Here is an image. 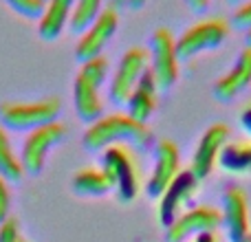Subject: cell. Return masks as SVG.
Listing matches in <instances>:
<instances>
[{
    "label": "cell",
    "mask_w": 251,
    "mask_h": 242,
    "mask_svg": "<svg viewBox=\"0 0 251 242\" xmlns=\"http://www.w3.org/2000/svg\"><path fill=\"white\" fill-rule=\"evenodd\" d=\"M152 154H154V168L148 178L146 192L150 198H159L168 190L170 183L176 178V174L181 172V154H178L176 143L170 139L156 141L152 147Z\"/></svg>",
    "instance_id": "10"
},
{
    "label": "cell",
    "mask_w": 251,
    "mask_h": 242,
    "mask_svg": "<svg viewBox=\"0 0 251 242\" xmlns=\"http://www.w3.org/2000/svg\"><path fill=\"white\" fill-rule=\"evenodd\" d=\"M245 0H227V4H231V7H238V4H243Z\"/></svg>",
    "instance_id": "30"
},
{
    "label": "cell",
    "mask_w": 251,
    "mask_h": 242,
    "mask_svg": "<svg viewBox=\"0 0 251 242\" xmlns=\"http://www.w3.org/2000/svg\"><path fill=\"white\" fill-rule=\"evenodd\" d=\"M209 2H212V0H185V4H187V7H190L194 13H203V11H207Z\"/></svg>",
    "instance_id": "27"
},
{
    "label": "cell",
    "mask_w": 251,
    "mask_h": 242,
    "mask_svg": "<svg viewBox=\"0 0 251 242\" xmlns=\"http://www.w3.org/2000/svg\"><path fill=\"white\" fill-rule=\"evenodd\" d=\"M101 4H104V0H75L73 11H71V20H69V29L73 33L82 35L101 13V9H104Z\"/></svg>",
    "instance_id": "21"
},
{
    "label": "cell",
    "mask_w": 251,
    "mask_h": 242,
    "mask_svg": "<svg viewBox=\"0 0 251 242\" xmlns=\"http://www.w3.org/2000/svg\"><path fill=\"white\" fill-rule=\"evenodd\" d=\"M11 212V190H9V181L0 176V225L9 218Z\"/></svg>",
    "instance_id": "25"
},
{
    "label": "cell",
    "mask_w": 251,
    "mask_h": 242,
    "mask_svg": "<svg viewBox=\"0 0 251 242\" xmlns=\"http://www.w3.org/2000/svg\"><path fill=\"white\" fill-rule=\"evenodd\" d=\"M148 53H150V64L148 71L154 77V84L159 91H170L178 79V57H176V44H174V35L170 33L165 26L156 29L150 35L148 42Z\"/></svg>",
    "instance_id": "5"
},
{
    "label": "cell",
    "mask_w": 251,
    "mask_h": 242,
    "mask_svg": "<svg viewBox=\"0 0 251 242\" xmlns=\"http://www.w3.org/2000/svg\"><path fill=\"white\" fill-rule=\"evenodd\" d=\"M245 42H247V47H251V29L245 33Z\"/></svg>",
    "instance_id": "31"
},
{
    "label": "cell",
    "mask_w": 251,
    "mask_h": 242,
    "mask_svg": "<svg viewBox=\"0 0 251 242\" xmlns=\"http://www.w3.org/2000/svg\"><path fill=\"white\" fill-rule=\"evenodd\" d=\"M4 2H7L9 7L18 13V16L29 18V20H33V18H38L40 20L47 0H4Z\"/></svg>",
    "instance_id": "22"
},
{
    "label": "cell",
    "mask_w": 251,
    "mask_h": 242,
    "mask_svg": "<svg viewBox=\"0 0 251 242\" xmlns=\"http://www.w3.org/2000/svg\"><path fill=\"white\" fill-rule=\"evenodd\" d=\"M194 242H216V236L214 231H203V234L194 236Z\"/></svg>",
    "instance_id": "28"
},
{
    "label": "cell",
    "mask_w": 251,
    "mask_h": 242,
    "mask_svg": "<svg viewBox=\"0 0 251 242\" xmlns=\"http://www.w3.org/2000/svg\"><path fill=\"white\" fill-rule=\"evenodd\" d=\"M148 64H150L148 51H143V48H128L122 55L113 73V79L108 84V97L115 106H126L128 97L137 88L139 79L146 75Z\"/></svg>",
    "instance_id": "7"
},
{
    "label": "cell",
    "mask_w": 251,
    "mask_h": 242,
    "mask_svg": "<svg viewBox=\"0 0 251 242\" xmlns=\"http://www.w3.org/2000/svg\"><path fill=\"white\" fill-rule=\"evenodd\" d=\"M251 86V47H245L234 60L231 69L214 84L212 93L221 104L234 101L240 93H245Z\"/></svg>",
    "instance_id": "14"
},
{
    "label": "cell",
    "mask_w": 251,
    "mask_h": 242,
    "mask_svg": "<svg viewBox=\"0 0 251 242\" xmlns=\"http://www.w3.org/2000/svg\"><path fill=\"white\" fill-rule=\"evenodd\" d=\"M146 2H148V0H126V4H128L130 9H141Z\"/></svg>",
    "instance_id": "29"
},
{
    "label": "cell",
    "mask_w": 251,
    "mask_h": 242,
    "mask_svg": "<svg viewBox=\"0 0 251 242\" xmlns=\"http://www.w3.org/2000/svg\"><path fill=\"white\" fill-rule=\"evenodd\" d=\"M227 139H229V128L225 123H212L201 134L199 143L194 147V154H192V163H190V172L199 181L207 178L212 174V169L216 168L218 156H221Z\"/></svg>",
    "instance_id": "12"
},
{
    "label": "cell",
    "mask_w": 251,
    "mask_h": 242,
    "mask_svg": "<svg viewBox=\"0 0 251 242\" xmlns=\"http://www.w3.org/2000/svg\"><path fill=\"white\" fill-rule=\"evenodd\" d=\"M101 169L113 183L117 198L122 203H130L139 194V168L128 145H110L101 152Z\"/></svg>",
    "instance_id": "2"
},
{
    "label": "cell",
    "mask_w": 251,
    "mask_h": 242,
    "mask_svg": "<svg viewBox=\"0 0 251 242\" xmlns=\"http://www.w3.org/2000/svg\"><path fill=\"white\" fill-rule=\"evenodd\" d=\"M221 225L229 242H251V216L247 196L240 187H225L221 196Z\"/></svg>",
    "instance_id": "8"
},
{
    "label": "cell",
    "mask_w": 251,
    "mask_h": 242,
    "mask_svg": "<svg viewBox=\"0 0 251 242\" xmlns=\"http://www.w3.org/2000/svg\"><path fill=\"white\" fill-rule=\"evenodd\" d=\"M110 145H128L139 152H148L154 147V139L148 123H139L128 115L115 113L91 123L84 134V147L88 152H101Z\"/></svg>",
    "instance_id": "1"
},
{
    "label": "cell",
    "mask_w": 251,
    "mask_h": 242,
    "mask_svg": "<svg viewBox=\"0 0 251 242\" xmlns=\"http://www.w3.org/2000/svg\"><path fill=\"white\" fill-rule=\"evenodd\" d=\"M119 26V13L115 7H106L101 9V13L97 16V20L79 35L77 47H75V57L79 62L93 60L100 57L104 53V48L108 47V42L115 38Z\"/></svg>",
    "instance_id": "9"
},
{
    "label": "cell",
    "mask_w": 251,
    "mask_h": 242,
    "mask_svg": "<svg viewBox=\"0 0 251 242\" xmlns=\"http://www.w3.org/2000/svg\"><path fill=\"white\" fill-rule=\"evenodd\" d=\"M240 125H243V130L251 137V104L245 106L243 113H240Z\"/></svg>",
    "instance_id": "26"
},
{
    "label": "cell",
    "mask_w": 251,
    "mask_h": 242,
    "mask_svg": "<svg viewBox=\"0 0 251 242\" xmlns=\"http://www.w3.org/2000/svg\"><path fill=\"white\" fill-rule=\"evenodd\" d=\"M231 26L238 31H247L251 29V0H245L243 4H238V7L234 9V13H231Z\"/></svg>",
    "instance_id": "24"
},
{
    "label": "cell",
    "mask_w": 251,
    "mask_h": 242,
    "mask_svg": "<svg viewBox=\"0 0 251 242\" xmlns=\"http://www.w3.org/2000/svg\"><path fill=\"white\" fill-rule=\"evenodd\" d=\"M218 165L229 174H251V139L225 143L218 156Z\"/></svg>",
    "instance_id": "19"
},
{
    "label": "cell",
    "mask_w": 251,
    "mask_h": 242,
    "mask_svg": "<svg viewBox=\"0 0 251 242\" xmlns=\"http://www.w3.org/2000/svg\"><path fill=\"white\" fill-rule=\"evenodd\" d=\"M201 181L190 172V169H181L168 190L159 196V222L163 227H170L178 216L183 214V207L192 200V196L199 192Z\"/></svg>",
    "instance_id": "11"
},
{
    "label": "cell",
    "mask_w": 251,
    "mask_h": 242,
    "mask_svg": "<svg viewBox=\"0 0 251 242\" xmlns=\"http://www.w3.org/2000/svg\"><path fill=\"white\" fill-rule=\"evenodd\" d=\"M75 0H47L44 11L38 22V33L42 40H57L62 31L69 26L71 11H73Z\"/></svg>",
    "instance_id": "17"
},
{
    "label": "cell",
    "mask_w": 251,
    "mask_h": 242,
    "mask_svg": "<svg viewBox=\"0 0 251 242\" xmlns=\"http://www.w3.org/2000/svg\"><path fill=\"white\" fill-rule=\"evenodd\" d=\"M0 176H4L9 183H18L25 176L20 154H16L11 139L2 125H0Z\"/></svg>",
    "instance_id": "20"
},
{
    "label": "cell",
    "mask_w": 251,
    "mask_h": 242,
    "mask_svg": "<svg viewBox=\"0 0 251 242\" xmlns=\"http://www.w3.org/2000/svg\"><path fill=\"white\" fill-rule=\"evenodd\" d=\"M227 35H229V24L225 20H221V18L196 22V24H192L190 29H185L174 40L178 62H190L196 55L216 51L218 47H223Z\"/></svg>",
    "instance_id": "3"
},
{
    "label": "cell",
    "mask_w": 251,
    "mask_h": 242,
    "mask_svg": "<svg viewBox=\"0 0 251 242\" xmlns=\"http://www.w3.org/2000/svg\"><path fill=\"white\" fill-rule=\"evenodd\" d=\"M221 225V212L207 205H199L183 212L170 227H165V242H185L187 238L214 231Z\"/></svg>",
    "instance_id": "13"
},
{
    "label": "cell",
    "mask_w": 251,
    "mask_h": 242,
    "mask_svg": "<svg viewBox=\"0 0 251 242\" xmlns=\"http://www.w3.org/2000/svg\"><path fill=\"white\" fill-rule=\"evenodd\" d=\"M101 86L93 79L77 73L73 84V104L77 110V117L86 123H95L104 117V101H101Z\"/></svg>",
    "instance_id": "15"
},
{
    "label": "cell",
    "mask_w": 251,
    "mask_h": 242,
    "mask_svg": "<svg viewBox=\"0 0 251 242\" xmlns=\"http://www.w3.org/2000/svg\"><path fill=\"white\" fill-rule=\"evenodd\" d=\"M156 91L159 88L154 84V77L150 75V71H146V75L139 79L137 88L126 101V110H128L126 115L139 121V123H148V119L152 117V113L156 108Z\"/></svg>",
    "instance_id": "16"
},
{
    "label": "cell",
    "mask_w": 251,
    "mask_h": 242,
    "mask_svg": "<svg viewBox=\"0 0 251 242\" xmlns=\"http://www.w3.org/2000/svg\"><path fill=\"white\" fill-rule=\"evenodd\" d=\"M66 137V125L60 121H51L44 123L40 128L29 130L25 143H22V152H20V161L25 174H40L47 163V156L57 143H62Z\"/></svg>",
    "instance_id": "6"
},
{
    "label": "cell",
    "mask_w": 251,
    "mask_h": 242,
    "mask_svg": "<svg viewBox=\"0 0 251 242\" xmlns=\"http://www.w3.org/2000/svg\"><path fill=\"white\" fill-rule=\"evenodd\" d=\"M0 242H29L25 238V234H22V227L18 222V218L9 216L0 225Z\"/></svg>",
    "instance_id": "23"
},
{
    "label": "cell",
    "mask_w": 251,
    "mask_h": 242,
    "mask_svg": "<svg viewBox=\"0 0 251 242\" xmlns=\"http://www.w3.org/2000/svg\"><path fill=\"white\" fill-rule=\"evenodd\" d=\"M73 190L79 196H106L113 183L101 168H84L73 176Z\"/></svg>",
    "instance_id": "18"
},
{
    "label": "cell",
    "mask_w": 251,
    "mask_h": 242,
    "mask_svg": "<svg viewBox=\"0 0 251 242\" xmlns=\"http://www.w3.org/2000/svg\"><path fill=\"white\" fill-rule=\"evenodd\" d=\"M62 104L57 97L42 101H7L0 106V121L11 130H33L44 123L57 121Z\"/></svg>",
    "instance_id": "4"
}]
</instances>
